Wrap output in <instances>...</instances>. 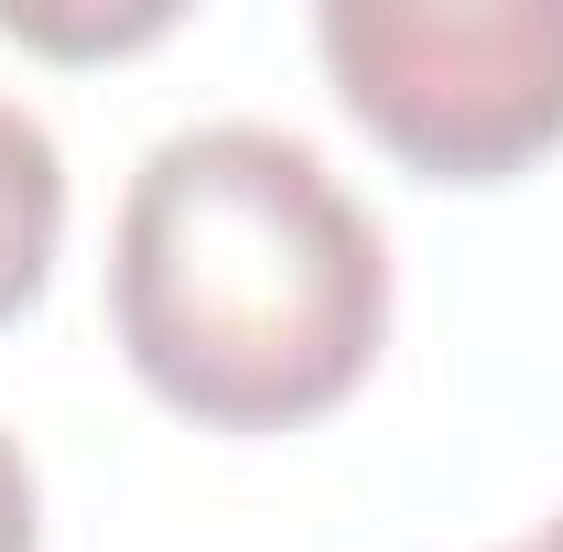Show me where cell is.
Instances as JSON below:
<instances>
[{
	"label": "cell",
	"instance_id": "1",
	"mask_svg": "<svg viewBox=\"0 0 563 552\" xmlns=\"http://www.w3.org/2000/svg\"><path fill=\"white\" fill-rule=\"evenodd\" d=\"M109 325L163 412L292 433L379 368L390 239L303 131L196 120L152 141L120 196Z\"/></svg>",
	"mask_w": 563,
	"mask_h": 552
},
{
	"label": "cell",
	"instance_id": "3",
	"mask_svg": "<svg viewBox=\"0 0 563 552\" xmlns=\"http://www.w3.org/2000/svg\"><path fill=\"white\" fill-rule=\"evenodd\" d=\"M55 250H66V152L22 98H0V325L44 303Z\"/></svg>",
	"mask_w": 563,
	"mask_h": 552
},
{
	"label": "cell",
	"instance_id": "6",
	"mask_svg": "<svg viewBox=\"0 0 563 552\" xmlns=\"http://www.w3.org/2000/svg\"><path fill=\"white\" fill-rule=\"evenodd\" d=\"M498 552H563V509L542 520V531H520V542H498Z\"/></svg>",
	"mask_w": 563,
	"mask_h": 552
},
{
	"label": "cell",
	"instance_id": "2",
	"mask_svg": "<svg viewBox=\"0 0 563 552\" xmlns=\"http://www.w3.org/2000/svg\"><path fill=\"white\" fill-rule=\"evenodd\" d=\"M347 120L433 185H509L563 141V0H325Z\"/></svg>",
	"mask_w": 563,
	"mask_h": 552
},
{
	"label": "cell",
	"instance_id": "4",
	"mask_svg": "<svg viewBox=\"0 0 563 552\" xmlns=\"http://www.w3.org/2000/svg\"><path fill=\"white\" fill-rule=\"evenodd\" d=\"M0 33H11V44H55V55H98V44H152V33H163V11H141V22H55V11H0Z\"/></svg>",
	"mask_w": 563,
	"mask_h": 552
},
{
	"label": "cell",
	"instance_id": "5",
	"mask_svg": "<svg viewBox=\"0 0 563 552\" xmlns=\"http://www.w3.org/2000/svg\"><path fill=\"white\" fill-rule=\"evenodd\" d=\"M44 542V487H33V455L0 433V552H33Z\"/></svg>",
	"mask_w": 563,
	"mask_h": 552
}]
</instances>
